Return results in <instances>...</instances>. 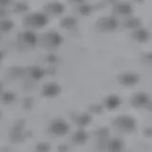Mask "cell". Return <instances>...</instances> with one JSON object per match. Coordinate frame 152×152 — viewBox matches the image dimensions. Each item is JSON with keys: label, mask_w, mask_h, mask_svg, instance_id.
Returning a JSON list of instances; mask_svg holds the SVG:
<instances>
[{"label": "cell", "mask_w": 152, "mask_h": 152, "mask_svg": "<svg viewBox=\"0 0 152 152\" xmlns=\"http://www.w3.org/2000/svg\"><path fill=\"white\" fill-rule=\"evenodd\" d=\"M48 22V18L43 13H33L30 16H27L25 19V23L28 26L40 28L45 26Z\"/></svg>", "instance_id": "obj_1"}, {"label": "cell", "mask_w": 152, "mask_h": 152, "mask_svg": "<svg viewBox=\"0 0 152 152\" xmlns=\"http://www.w3.org/2000/svg\"><path fill=\"white\" fill-rule=\"evenodd\" d=\"M46 10L48 12H50V13H54V14H60L63 12L64 11V7L63 5L58 3V2H52L50 3L48 6L46 7Z\"/></svg>", "instance_id": "obj_2"}, {"label": "cell", "mask_w": 152, "mask_h": 152, "mask_svg": "<svg viewBox=\"0 0 152 152\" xmlns=\"http://www.w3.org/2000/svg\"><path fill=\"white\" fill-rule=\"evenodd\" d=\"M47 40L49 41V44L51 46H59L62 42V37L56 32H50L47 34Z\"/></svg>", "instance_id": "obj_3"}, {"label": "cell", "mask_w": 152, "mask_h": 152, "mask_svg": "<svg viewBox=\"0 0 152 152\" xmlns=\"http://www.w3.org/2000/svg\"><path fill=\"white\" fill-rule=\"evenodd\" d=\"M19 37H21V39L24 40L26 43H28V45H34L36 43V36L31 31L23 32Z\"/></svg>", "instance_id": "obj_4"}, {"label": "cell", "mask_w": 152, "mask_h": 152, "mask_svg": "<svg viewBox=\"0 0 152 152\" xmlns=\"http://www.w3.org/2000/svg\"><path fill=\"white\" fill-rule=\"evenodd\" d=\"M102 25L104 27V28H107V30H112V28H115L118 25V23L116 21V19L114 18H104L103 19V23Z\"/></svg>", "instance_id": "obj_5"}, {"label": "cell", "mask_w": 152, "mask_h": 152, "mask_svg": "<svg viewBox=\"0 0 152 152\" xmlns=\"http://www.w3.org/2000/svg\"><path fill=\"white\" fill-rule=\"evenodd\" d=\"M117 10L119 13H123V14H130L132 12L131 6L128 4H122L117 8Z\"/></svg>", "instance_id": "obj_6"}, {"label": "cell", "mask_w": 152, "mask_h": 152, "mask_svg": "<svg viewBox=\"0 0 152 152\" xmlns=\"http://www.w3.org/2000/svg\"><path fill=\"white\" fill-rule=\"evenodd\" d=\"M75 24H76V20L74 18L68 17V18H66V19H64L63 21H62L61 25H62V27H64V28H69V27H73Z\"/></svg>", "instance_id": "obj_7"}, {"label": "cell", "mask_w": 152, "mask_h": 152, "mask_svg": "<svg viewBox=\"0 0 152 152\" xmlns=\"http://www.w3.org/2000/svg\"><path fill=\"white\" fill-rule=\"evenodd\" d=\"M13 27V22L9 20H3L0 22V30L2 31H9Z\"/></svg>", "instance_id": "obj_8"}, {"label": "cell", "mask_w": 152, "mask_h": 152, "mask_svg": "<svg viewBox=\"0 0 152 152\" xmlns=\"http://www.w3.org/2000/svg\"><path fill=\"white\" fill-rule=\"evenodd\" d=\"M136 34H137V37L138 38H142V39H145V38H147V36H148V33H147L144 30H141V31H138L136 32Z\"/></svg>", "instance_id": "obj_9"}, {"label": "cell", "mask_w": 152, "mask_h": 152, "mask_svg": "<svg viewBox=\"0 0 152 152\" xmlns=\"http://www.w3.org/2000/svg\"><path fill=\"white\" fill-rule=\"evenodd\" d=\"M139 20H138V19H132V20H130V21H128L127 22V27H132V26H138L139 25Z\"/></svg>", "instance_id": "obj_10"}, {"label": "cell", "mask_w": 152, "mask_h": 152, "mask_svg": "<svg viewBox=\"0 0 152 152\" xmlns=\"http://www.w3.org/2000/svg\"><path fill=\"white\" fill-rule=\"evenodd\" d=\"M80 12H82L83 14H88L90 12V7H88V6H82V7L80 8Z\"/></svg>", "instance_id": "obj_11"}, {"label": "cell", "mask_w": 152, "mask_h": 152, "mask_svg": "<svg viewBox=\"0 0 152 152\" xmlns=\"http://www.w3.org/2000/svg\"><path fill=\"white\" fill-rule=\"evenodd\" d=\"M11 0H0V6L4 7V6H7V5L10 3Z\"/></svg>", "instance_id": "obj_12"}, {"label": "cell", "mask_w": 152, "mask_h": 152, "mask_svg": "<svg viewBox=\"0 0 152 152\" xmlns=\"http://www.w3.org/2000/svg\"><path fill=\"white\" fill-rule=\"evenodd\" d=\"M5 11L3 10V8H0V16H3V15H5Z\"/></svg>", "instance_id": "obj_13"}, {"label": "cell", "mask_w": 152, "mask_h": 152, "mask_svg": "<svg viewBox=\"0 0 152 152\" xmlns=\"http://www.w3.org/2000/svg\"><path fill=\"white\" fill-rule=\"evenodd\" d=\"M74 1H76V2H81V1H83V0H74Z\"/></svg>", "instance_id": "obj_14"}, {"label": "cell", "mask_w": 152, "mask_h": 152, "mask_svg": "<svg viewBox=\"0 0 152 152\" xmlns=\"http://www.w3.org/2000/svg\"><path fill=\"white\" fill-rule=\"evenodd\" d=\"M139 1H142V0H139Z\"/></svg>", "instance_id": "obj_15"}]
</instances>
